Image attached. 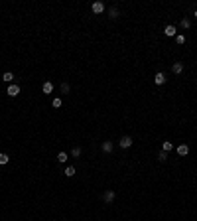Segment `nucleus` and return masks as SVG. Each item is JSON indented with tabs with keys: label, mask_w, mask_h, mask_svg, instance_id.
Wrapping results in <instances>:
<instances>
[{
	"label": "nucleus",
	"mask_w": 197,
	"mask_h": 221,
	"mask_svg": "<svg viewBox=\"0 0 197 221\" xmlns=\"http://www.w3.org/2000/svg\"><path fill=\"white\" fill-rule=\"evenodd\" d=\"M61 93H69V85L67 83H61Z\"/></svg>",
	"instance_id": "obj_20"
},
{
	"label": "nucleus",
	"mask_w": 197,
	"mask_h": 221,
	"mask_svg": "<svg viewBox=\"0 0 197 221\" xmlns=\"http://www.w3.org/2000/svg\"><path fill=\"white\" fill-rule=\"evenodd\" d=\"M8 154H4V152H0V166H4V164H8Z\"/></svg>",
	"instance_id": "obj_13"
},
{
	"label": "nucleus",
	"mask_w": 197,
	"mask_h": 221,
	"mask_svg": "<svg viewBox=\"0 0 197 221\" xmlns=\"http://www.w3.org/2000/svg\"><path fill=\"white\" fill-rule=\"evenodd\" d=\"M164 34L166 36H168V38H175V36H177V30H175V26H166V30H164Z\"/></svg>",
	"instance_id": "obj_2"
},
{
	"label": "nucleus",
	"mask_w": 197,
	"mask_h": 221,
	"mask_svg": "<svg viewBox=\"0 0 197 221\" xmlns=\"http://www.w3.org/2000/svg\"><path fill=\"white\" fill-rule=\"evenodd\" d=\"M91 8H93L95 14H103V12H104V4H103V2H93Z\"/></svg>",
	"instance_id": "obj_4"
},
{
	"label": "nucleus",
	"mask_w": 197,
	"mask_h": 221,
	"mask_svg": "<svg viewBox=\"0 0 197 221\" xmlns=\"http://www.w3.org/2000/svg\"><path fill=\"white\" fill-rule=\"evenodd\" d=\"M71 154L75 156V158H79V156H81V148H79V146H75V148L71 150Z\"/></svg>",
	"instance_id": "obj_17"
},
{
	"label": "nucleus",
	"mask_w": 197,
	"mask_h": 221,
	"mask_svg": "<svg viewBox=\"0 0 197 221\" xmlns=\"http://www.w3.org/2000/svg\"><path fill=\"white\" fill-rule=\"evenodd\" d=\"M115 198H116L115 190H109V192H104V201H107V203H110V201H112Z\"/></svg>",
	"instance_id": "obj_6"
},
{
	"label": "nucleus",
	"mask_w": 197,
	"mask_h": 221,
	"mask_svg": "<svg viewBox=\"0 0 197 221\" xmlns=\"http://www.w3.org/2000/svg\"><path fill=\"white\" fill-rule=\"evenodd\" d=\"M57 160H59L61 164H65L67 162V152H59V154H57Z\"/></svg>",
	"instance_id": "obj_14"
},
{
	"label": "nucleus",
	"mask_w": 197,
	"mask_h": 221,
	"mask_svg": "<svg viewBox=\"0 0 197 221\" xmlns=\"http://www.w3.org/2000/svg\"><path fill=\"white\" fill-rule=\"evenodd\" d=\"M154 83H156V85H164V83H166V75L162 71L156 73V75H154Z\"/></svg>",
	"instance_id": "obj_5"
},
{
	"label": "nucleus",
	"mask_w": 197,
	"mask_h": 221,
	"mask_svg": "<svg viewBox=\"0 0 197 221\" xmlns=\"http://www.w3.org/2000/svg\"><path fill=\"white\" fill-rule=\"evenodd\" d=\"M187 152H189V146H187V144H179V146H177V154L179 156H187Z\"/></svg>",
	"instance_id": "obj_7"
},
{
	"label": "nucleus",
	"mask_w": 197,
	"mask_h": 221,
	"mask_svg": "<svg viewBox=\"0 0 197 221\" xmlns=\"http://www.w3.org/2000/svg\"><path fill=\"white\" fill-rule=\"evenodd\" d=\"M195 18H197V10H195Z\"/></svg>",
	"instance_id": "obj_23"
},
{
	"label": "nucleus",
	"mask_w": 197,
	"mask_h": 221,
	"mask_svg": "<svg viewBox=\"0 0 197 221\" xmlns=\"http://www.w3.org/2000/svg\"><path fill=\"white\" fill-rule=\"evenodd\" d=\"M63 174H65L67 178H71V176H75V168H73V166H67L65 168V172H63Z\"/></svg>",
	"instance_id": "obj_11"
},
{
	"label": "nucleus",
	"mask_w": 197,
	"mask_h": 221,
	"mask_svg": "<svg viewBox=\"0 0 197 221\" xmlns=\"http://www.w3.org/2000/svg\"><path fill=\"white\" fill-rule=\"evenodd\" d=\"M166 160H168V152L162 150V152H160V162H166Z\"/></svg>",
	"instance_id": "obj_19"
},
{
	"label": "nucleus",
	"mask_w": 197,
	"mask_h": 221,
	"mask_svg": "<svg viewBox=\"0 0 197 221\" xmlns=\"http://www.w3.org/2000/svg\"><path fill=\"white\" fill-rule=\"evenodd\" d=\"M2 79H4V83H10V81H12V79H14V75H12V73H10V71H6V73H4V75H2Z\"/></svg>",
	"instance_id": "obj_15"
},
{
	"label": "nucleus",
	"mask_w": 197,
	"mask_h": 221,
	"mask_svg": "<svg viewBox=\"0 0 197 221\" xmlns=\"http://www.w3.org/2000/svg\"><path fill=\"white\" fill-rule=\"evenodd\" d=\"M109 14H110V18H116V16H118V10H116V8H112Z\"/></svg>",
	"instance_id": "obj_22"
},
{
	"label": "nucleus",
	"mask_w": 197,
	"mask_h": 221,
	"mask_svg": "<svg viewBox=\"0 0 197 221\" xmlns=\"http://www.w3.org/2000/svg\"><path fill=\"white\" fill-rule=\"evenodd\" d=\"M18 93H20V85H10V87H8V91H6V95H8V97H16Z\"/></svg>",
	"instance_id": "obj_3"
},
{
	"label": "nucleus",
	"mask_w": 197,
	"mask_h": 221,
	"mask_svg": "<svg viewBox=\"0 0 197 221\" xmlns=\"http://www.w3.org/2000/svg\"><path fill=\"white\" fill-rule=\"evenodd\" d=\"M51 105H53L55 109H59V107H61V99H59V97H55V99L51 101Z\"/></svg>",
	"instance_id": "obj_16"
},
{
	"label": "nucleus",
	"mask_w": 197,
	"mask_h": 221,
	"mask_svg": "<svg viewBox=\"0 0 197 221\" xmlns=\"http://www.w3.org/2000/svg\"><path fill=\"white\" fill-rule=\"evenodd\" d=\"M171 71H174L175 75H179V73L183 71V63H179V61H177V63H174V65H171Z\"/></svg>",
	"instance_id": "obj_9"
},
{
	"label": "nucleus",
	"mask_w": 197,
	"mask_h": 221,
	"mask_svg": "<svg viewBox=\"0 0 197 221\" xmlns=\"http://www.w3.org/2000/svg\"><path fill=\"white\" fill-rule=\"evenodd\" d=\"M42 91H44L45 95H49L51 91H53V83H51V81H45V83H44V87H42Z\"/></svg>",
	"instance_id": "obj_8"
},
{
	"label": "nucleus",
	"mask_w": 197,
	"mask_h": 221,
	"mask_svg": "<svg viewBox=\"0 0 197 221\" xmlns=\"http://www.w3.org/2000/svg\"><path fill=\"white\" fill-rule=\"evenodd\" d=\"M181 26H183V28H189V18H183V20H181Z\"/></svg>",
	"instance_id": "obj_21"
},
{
	"label": "nucleus",
	"mask_w": 197,
	"mask_h": 221,
	"mask_svg": "<svg viewBox=\"0 0 197 221\" xmlns=\"http://www.w3.org/2000/svg\"><path fill=\"white\" fill-rule=\"evenodd\" d=\"M171 148H174V142H170V140H166V142L162 144V150H164V152H170Z\"/></svg>",
	"instance_id": "obj_10"
},
{
	"label": "nucleus",
	"mask_w": 197,
	"mask_h": 221,
	"mask_svg": "<svg viewBox=\"0 0 197 221\" xmlns=\"http://www.w3.org/2000/svg\"><path fill=\"white\" fill-rule=\"evenodd\" d=\"M175 42H177V44H185V36L177 34V36H175Z\"/></svg>",
	"instance_id": "obj_18"
},
{
	"label": "nucleus",
	"mask_w": 197,
	"mask_h": 221,
	"mask_svg": "<svg viewBox=\"0 0 197 221\" xmlns=\"http://www.w3.org/2000/svg\"><path fill=\"white\" fill-rule=\"evenodd\" d=\"M103 150H104V152H112V142H110V140L103 142Z\"/></svg>",
	"instance_id": "obj_12"
},
{
	"label": "nucleus",
	"mask_w": 197,
	"mask_h": 221,
	"mask_svg": "<svg viewBox=\"0 0 197 221\" xmlns=\"http://www.w3.org/2000/svg\"><path fill=\"white\" fill-rule=\"evenodd\" d=\"M118 146H120V148H130V146H132V138L130 136H122L120 142H118Z\"/></svg>",
	"instance_id": "obj_1"
}]
</instances>
